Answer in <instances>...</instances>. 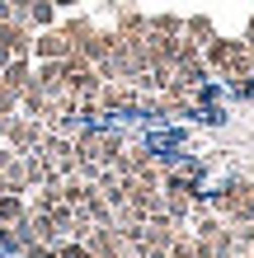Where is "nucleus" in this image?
Here are the masks:
<instances>
[{"label":"nucleus","instance_id":"1","mask_svg":"<svg viewBox=\"0 0 254 258\" xmlns=\"http://www.w3.org/2000/svg\"><path fill=\"white\" fill-rule=\"evenodd\" d=\"M207 207H212L221 221H254V183L231 178V183H221L212 192V202H207Z\"/></svg>","mask_w":254,"mask_h":258},{"label":"nucleus","instance_id":"2","mask_svg":"<svg viewBox=\"0 0 254 258\" xmlns=\"http://www.w3.org/2000/svg\"><path fill=\"white\" fill-rule=\"evenodd\" d=\"M5 146L14 150V155H33V150L42 146V136H47V127L38 122V117H24V113H14V117H5Z\"/></svg>","mask_w":254,"mask_h":258},{"label":"nucleus","instance_id":"3","mask_svg":"<svg viewBox=\"0 0 254 258\" xmlns=\"http://www.w3.org/2000/svg\"><path fill=\"white\" fill-rule=\"evenodd\" d=\"M85 249L94 258H132V239L118 230V225H94L85 235Z\"/></svg>","mask_w":254,"mask_h":258},{"label":"nucleus","instance_id":"4","mask_svg":"<svg viewBox=\"0 0 254 258\" xmlns=\"http://www.w3.org/2000/svg\"><path fill=\"white\" fill-rule=\"evenodd\" d=\"M71 52H76V47L66 42L62 28H42V33H33V56H38V61H66Z\"/></svg>","mask_w":254,"mask_h":258},{"label":"nucleus","instance_id":"5","mask_svg":"<svg viewBox=\"0 0 254 258\" xmlns=\"http://www.w3.org/2000/svg\"><path fill=\"white\" fill-rule=\"evenodd\" d=\"M0 47H5L10 56H33V28H28L24 19L0 24Z\"/></svg>","mask_w":254,"mask_h":258},{"label":"nucleus","instance_id":"6","mask_svg":"<svg viewBox=\"0 0 254 258\" xmlns=\"http://www.w3.org/2000/svg\"><path fill=\"white\" fill-rule=\"evenodd\" d=\"M24 225H28V235H33L38 239V244H62V239H66V230H62V225H57V216H52V211H28V216H24Z\"/></svg>","mask_w":254,"mask_h":258},{"label":"nucleus","instance_id":"7","mask_svg":"<svg viewBox=\"0 0 254 258\" xmlns=\"http://www.w3.org/2000/svg\"><path fill=\"white\" fill-rule=\"evenodd\" d=\"M240 52H245V38H212L202 47V61H207V71H221L226 61H235Z\"/></svg>","mask_w":254,"mask_h":258},{"label":"nucleus","instance_id":"8","mask_svg":"<svg viewBox=\"0 0 254 258\" xmlns=\"http://www.w3.org/2000/svg\"><path fill=\"white\" fill-rule=\"evenodd\" d=\"M33 85L47 94H66V61H38L33 66Z\"/></svg>","mask_w":254,"mask_h":258},{"label":"nucleus","instance_id":"9","mask_svg":"<svg viewBox=\"0 0 254 258\" xmlns=\"http://www.w3.org/2000/svg\"><path fill=\"white\" fill-rule=\"evenodd\" d=\"M0 85L14 89V94H24V89L33 85V66H28V56H14V61L0 71Z\"/></svg>","mask_w":254,"mask_h":258},{"label":"nucleus","instance_id":"10","mask_svg":"<svg viewBox=\"0 0 254 258\" xmlns=\"http://www.w3.org/2000/svg\"><path fill=\"white\" fill-rule=\"evenodd\" d=\"M24 216H28V202H24V197L0 192V230H5V225H19Z\"/></svg>","mask_w":254,"mask_h":258},{"label":"nucleus","instance_id":"11","mask_svg":"<svg viewBox=\"0 0 254 258\" xmlns=\"http://www.w3.org/2000/svg\"><path fill=\"white\" fill-rule=\"evenodd\" d=\"M62 33H66V42H71V47H76V52H80V47H85V42H89V38H94V33H99V28H94V24H89V19H66V24H62Z\"/></svg>","mask_w":254,"mask_h":258},{"label":"nucleus","instance_id":"12","mask_svg":"<svg viewBox=\"0 0 254 258\" xmlns=\"http://www.w3.org/2000/svg\"><path fill=\"white\" fill-rule=\"evenodd\" d=\"M184 38L198 42V47H207L217 33H212V19H202V14H193V19H184Z\"/></svg>","mask_w":254,"mask_h":258},{"label":"nucleus","instance_id":"13","mask_svg":"<svg viewBox=\"0 0 254 258\" xmlns=\"http://www.w3.org/2000/svg\"><path fill=\"white\" fill-rule=\"evenodd\" d=\"M57 24V5L52 0H33L28 5V28H52Z\"/></svg>","mask_w":254,"mask_h":258},{"label":"nucleus","instance_id":"14","mask_svg":"<svg viewBox=\"0 0 254 258\" xmlns=\"http://www.w3.org/2000/svg\"><path fill=\"white\" fill-rule=\"evenodd\" d=\"M151 33H170V38H184V19H174V14H156V19H146Z\"/></svg>","mask_w":254,"mask_h":258},{"label":"nucleus","instance_id":"15","mask_svg":"<svg viewBox=\"0 0 254 258\" xmlns=\"http://www.w3.org/2000/svg\"><path fill=\"white\" fill-rule=\"evenodd\" d=\"M57 258H94L85 249V239H62V244H57Z\"/></svg>","mask_w":254,"mask_h":258},{"label":"nucleus","instance_id":"16","mask_svg":"<svg viewBox=\"0 0 254 258\" xmlns=\"http://www.w3.org/2000/svg\"><path fill=\"white\" fill-rule=\"evenodd\" d=\"M165 258H193V235L184 230V235H179V239H174V244L165 249Z\"/></svg>","mask_w":254,"mask_h":258},{"label":"nucleus","instance_id":"17","mask_svg":"<svg viewBox=\"0 0 254 258\" xmlns=\"http://www.w3.org/2000/svg\"><path fill=\"white\" fill-rule=\"evenodd\" d=\"M14 113H19V94L0 85V117H14Z\"/></svg>","mask_w":254,"mask_h":258},{"label":"nucleus","instance_id":"18","mask_svg":"<svg viewBox=\"0 0 254 258\" xmlns=\"http://www.w3.org/2000/svg\"><path fill=\"white\" fill-rule=\"evenodd\" d=\"M24 258H57V249H52V244H38V239H33V244L24 249Z\"/></svg>","mask_w":254,"mask_h":258},{"label":"nucleus","instance_id":"19","mask_svg":"<svg viewBox=\"0 0 254 258\" xmlns=\"http://www.w3.org/2000/svg\"><path fill=\"white\" fill-rule=\"evenodd\" d=\"M231 89H235V94H240V99H254V75H249V80H235Z\"/></svg>","mask_w":254,"mask_h":258},{"label":"nucleus","instance_id":"20","mask_svg":"<svg viewBox=\"0 0 254 258\" xmlns=\"http://www.w3.org/2000/svg\"><path fill=\"white\" fill-rule=\"evenodd\" d=\"M14 19V10H10V0H0V24H10Z\"/></svg>","mask_w":254,"mask_h":258},{"label":"nucleus","instance_id":"21","mask_svg":"<svg viewBox=\"0 0 254 258\" xmlns=\"http://www.w3.org/2000/svg\"><path fill=\"white\" fill-rule=\"evenodd\" d=\"M10 61H14V56H10V52H5V47H0V71H5V66H10Z\"/></svg>","mask_w":254,"mask_h":258},{"label":"nucleus","instance_id":"22","mask_svg":"<svg viewBox=\"0 0 254 258\" xmlns=\"http://www.w3.org/2000/svg\"><path fill=\"white\" fill-rule=\"evenodd\" d=\"M245 52H249V61H254V38H245Z\"/></svg>","mask_w":254,"mask_h":258},{"label":"nucleus","instance_id":"23","mask_svg":"<svg viewBox=\"0 0 254 258\" xmlns=\"http://www.w3.org/2000/svg\"><path fill=\"white\" fill-rule=\"evenodd\" d=\"M245 38H254V14H249V33H245Z\"/></svg>","mask_w":254,"mask_h":258},{"label":"nucleus","instance_id":"24","mask_svg":"<svg viewBox=\"0 0 254 258\" xmlns=\"http://www.w3.org/2000/svg\"><path fill=\"white\" fill-rule=\"evenodd\" d=\"M0 132H5V117H0Z\"/></svg>","mask_w":254,"mask_h":258}]
</instances>
